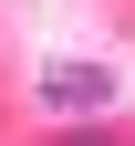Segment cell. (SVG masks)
Masks as SVG:
<instances>
[{
    "instance_id": "1",
    "label": "cell",
    "mask_w": 135,
    "mask_h": 146,
    "mask_svg": "<svg viewBox=\"0 0 135 146\" xmlns=\"http://www.w3.org/2000/svg\"><path fill=\"white\" fill-rule=\"evenodd\" d=\"M42 104H52V115H104V104H114V73L104 63H52L42 73Z\"/></svg>"
},
{
    "instance_id": "2",
    "label": "cell",
    "mask_w": 135,
    "mask_h": 146,
    "mask_svg": "<svg viewBox=\"0 0 135 146\" xmlns=\"http://www.w3.org/2000/svg\"><path fill=\"white\" fill-rule=\"evenodd\" d=\"M63 146H125V136H114V125H104V115H94V125H73V136H63Z\"/></svg>"
}]
</instances>
